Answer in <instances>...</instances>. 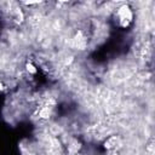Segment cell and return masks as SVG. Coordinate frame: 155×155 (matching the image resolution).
Listing matches in <instances>:
<instances>
[{
	"mask_svg": "<svg viewBox=\"0 0 155 155\" xmlns=\"http://www.w3.org/2000/svg\"><path fill=\"white\" fill-rule=\"evenodd\" d=\"M117 17H119L120 25L127 27V25L131 23V21H132V11H131V8H130L127 5L121 6V7L117 10Z\"/></svg>",
	"mask_w": 155,
	"mask_h": 155,
	"instance_id": "obj_1",
	"label": "cell"
},
{
	"mask_svg": "<svg viewBox=\"0 0 155 155\" xmlns=\"http://www.w3.org/2000/svg\"><path fill=\"white\" fill-rule=\"evenodd\" d=\"M120 144V140H119V138L116 137V136H114V137H110L107 142H105V148H108V149H110V150H113V149H115L117 145Z\"/></svg>",
	"mask_w": 155,
	"mask_h": 155,
	"instance_id": "obj_2",
	"label": "cell"
},
{
	"mask_svg": "<svg viewBox=\"0 0 155 155\" xmlns=\"http://www.w3.org/2000/svg\"><path fill=\"white\" fill-rule=\"evenodd\" d=\"M27 70L29 73H31V74H35L36 73V69H35V67L33 64H27Z\"/></svg>",
	"mask_w": 155,
	"mask_h": 155,
	"instance_id": "obj_3",
	"label": "cell"
},
{
	"mask_svg": "<svg viewBox=\"0 0 155 155\" xmlns=\"http://www.w3.org/2000/svg\"><path fill=\"white\" fill-rule=\"evenodd\" d=\"M111 155H117V154H116V153H113V154H111Z\"/></svg>",
	"mask_w": 155,
	"mask_h": 155,
	"instance_id": "obj_4",
	"label": "cell"
}]
</instances>
